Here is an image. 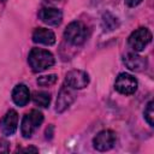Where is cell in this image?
Returning a JSON list of instances; mask_svg holds the SVG:
<instances>
[{
    "label": "cell",
    "mask_w": 154,
    "mask_h": 154,
    "mask_svg": "<svg viewBox=\"0 0 154 154\" xmlns=\"http://www.w3.org/2000/svg\"><path fill=\"white\" fill-rule=\"evenodd\" d=\"M28 63L34 72H42L54 65V57L42 48H32L28 55Z\"/></svg>",
    "instance_id": "6da1fadb"
},
{
    "label": "cell",
    "mask_w": 154,
    "mask_h": 154,
    "mask_svg": "<svg viewBox=\"0 0 154 154\" xmlns=\"http://www.w3.org/2000/svg\"><path fill=\"white\" fill-rule=\"evenodd\" d=\"M42 122H43V114L37 109H31L29 113L24 114L20 124V132L23 137L24 138L31 137V135L42 124Z\"/></svg>",
    "instance_id": "7a4b0ae2"
},
{
    "label": "cell",
    "mask_w": 154,
    "mask_h": 154,
    "mask_svg": "<svg viewBox=\"0 0 154 154\" xmlns=\"http://www.w3.org/2000/svg\"><path fill=\"white\" fill-rule=\"evenodd\" d=\"M64 37L67 42H70L73 46H79L82 45L85 38H87V28L85 25L79 22V20H75L71 22L65 31H64Z\"/></svg>",
    "instance_id": "3957f363"
},
{
    "label": "cell",
    "mask_w": 154,
    "mask_h": 154,
    "mask_svg": "<svg viewBox=\"0 0 154 154\" xmlns=\"http://www.w3.org/2000/svg\"><path fill=\"white\" fill-rule=\"evenodd\" d=\"M150 41H152V32L147 28H138L137 30L132 31L128 38L129 46L135 52L143 51L147 47V45L150 43Z\"/></svg>",
    "instance_id": "277c9868"
},
{
    "label": "cell",
    "mask_w": 154,
    "mask_h": 154,
    "mask_svg": "<svg viewBox=\"0 0 154 154\" xmlns=\"http://www.w3.org/2000/svg\"><path fill=\"white\" fill-rule=\"evenodd\" d=\"M114 88L118 93L123 95H131L137 90V81L134 76L122 72L116 78Z\"/></svg>",
    "instance_id": "5b68a950"
},
{
    "label": "cell",
    "mask_w": 154,
    "mask_h": 154,
    "mask_svg": "<svg viewBox=\"0 0 154 154\" xmlns=\"http://www.w3.org/2000/svg\"><path fill=\"white\" fill-rule=\"evenodd\" d=\"M117 141V136L116 132L112 130H102L100 131L93 140V144L94 148L99 152H106L113 148V146L116 144Z\"/></svg>",
    "instance_id": "8992f818"
},
{
    "label": "cell",
    "mask_w": 154,
    "mask_h": 154,
    "mask_svg": "<svg viewBox=\"0 0 154 154\" xmlns=\"http://www.w3.org/2000/svg\"><path fill=\"white\" fill-rule=\"evenodd\" d=\"M76 99V93H75V89L64 84L60 90H59V94H58V97H57V102H55V111L58 113H61L64 111H66L71 105L72 102L75 101Z\"/></svg>",
    "instance_id": "52a82bcc"
},
{
    "label": "cell",
    "mask_w": 154,
    "mask_h": 154,
    "mask_svg": "<svg viewBox=\"0 0 154 154\" xmlns=\"http://www.w3.org/2000/svg\"><path fill=\"white\" fill-rule=\"evenodd\" d=\"M65 84L73 89H83L89 84V75L82 70H71L65 76Z\"/></svg>",
    "instance_id": "ba28073f"
},
{
    "label": "cell",
    "mask_w": 154,
    "mask_h": 154,
    "mask_svg": "<svg viewBox=\"0 0 154 154\" xmlns=\"http://www.w3.org/2000/svg\"><path fill=\"white\" fill-rule=\"evenodd\" d=\"M18 125V113L14 109H10L0 120V130L4 135L11 136L16 132Z\"/></svg>",
    "instance_id": "9c48e42d"
},
{
    "label": "cell",
    "mask_w": 154,
    "mask_h": 154,
    "mask_svg": "<svg viewBox=\"0 0 154 154\" xmlns=\"http://www.w3.org/2000/svg\"><path fill=\"white\" fill-rule=\"evenodd\" d=\"M38 18L48 25H59L63 20V13L55 7H43L38 11Z\"/></svg>",
    "instance_id": "30bf717a"
},
{
    "label": "cell",
    "mask_w": 154,
    "mask_h": 154,
    "mask_svg": "<svg viewBox=\"0 0 154 154\" xmlns=\"http://www.w3.org/2000/svg\"><path fill=\"white\" fill-rule=\"evenodd\" d=\"M123 63L125 64V66L131 70V71H136V72H140V71H143L147 69V59L136 54V53H126L124 57H123Z\"/></svg>",
    "instance_id": "8fae6325"
},
{
    "label": "cell",
    "mask_w": 154,
    "mask_h": 154,
    "mask_svg": "<svg viewBox=\"0 0 154 154\" xmlns=\"http://www.w3.org/2000/svg\"><path fill=\"white\" fill-rule=\"evenodd\" d=\"M32 41L35 43H41L46 46H52L55 43V35L52 30L46 28H36L32 32Z\"/></svg>",
    "instance_id": "7c38bea8"
},
{
    "label": "cell",
    "mask_w": 154,
    "mask_h": 154,
    "mask_svg": "<svg viewBox=\"0 0 154 154\" xmlns=\"http://www.w3.org/2000/svg\"><path fill=\"white\" fill-rule=\"evenodd\" d=\"M12 100L17 106H25L30 100V93L25 84L19 83L12 90Z\"/></svg>",
    "instance_id": "4fadbf2b"
},
{
    "label": "cell",
    "mask_w": 154,
    "mask_h": 154,
    "mask_svg": "<svg viewBox=\"0 0 154 154\" xmlns=\"http://www.w3.org/2000/svg\"><path fill=\"white\" fill-rule=\"evenodd\" d=\"M101 23H102V28H103L105 31H112V30L117 29L118 25H119V22H118V19H117V17H114V16L111 14L109 12L103 13Z\"/></svg>",
    "instance_id": "5bb4252c"
},
{
    "label": "cell",
    "mask_w": 154,
    "mask_h": 154,
    "mask_svg": "<svg viewBox=\"0 0 154 154\" xmlns=\"http://www.w3.org/2000/svg\"><path fill=\"white\" fill-rule=\"evenodd\" d=\"M32 100L35 105L46 108L51 103V94L47 91H35L32 95Z\"/></svg>",
    "instance_id": "9a60e30c"
},
{
    "label": "cell",
    "mask_w": 154,
    "mask_h": 154,
    "mask_svg": "<svg viewBox=\"0 0 154 154\" xmlns=\"http://www.w3.org/2000/svg\"><path fill=\"white\" fill-rule=\"evenodd\" d=\"M153 106H154V102H153V101H149V102L147 103L146 108H144V112H143L144 119H146V122H147L150 126L154 125V109H153Z\"/></svg>",
    "instance_id": "2e32d148"
},
{
    "label": "cell",
    "mask_w": 154,
    "mask_h": 154,
    "mask_svg": "<svg viewBox=\"0 0 154 154\" xmlns=\"http://www.w3.org/2000/svg\"><path fill=\"white\" fill-rule=\"evenodd\" d=\"M57 82V75H46L37 78V84L41 87H49Z\"/></svg>",
    "instance_id": "e0dca14e"
},
{
    "label": "cell",
    "mask_w": 154,
    "mask_h": 154,
    "mask_svg": "<svg viewBox=\"0 0 154 154\" xmlns=\"http://www.w3.org/2000/svg\"><path fill=\"white\" fill-rule=\"evenodd\" d=\"M10 152V143L5 140H0V153H8Z\"/></svg>",
    "instance_id": "ac0fdd59"
},
{
    "label": "cell",
    "mask_w": 154,
    "mask_h": 154,
    "mask_svg": "<svg viewBox=\"0 0 154 154\" xmlns=\"http://www.w3.org/2000/svg\"><path fill=\"white\" fill-rule=\"evenodd\" d=\"M142 2V0H125V4L129 7H136L137 5H140Z\"/></svg>",
    "instance_id": "d6986e66"
},
{
    "label": "cell",
    "mask_w": 154,
    "mask_h": 154,
    "mask_svg": "<svg viewBox=\"0 0 154 154\" xmlns=\"http://www.w3.org/2000/svg\"><path fill=\"white\" fill-rule=\"evenodd\" d=\"M17 152H34V153H37L38 149L35 148V147H26V148H22V149H17Z\"/></svg>",
    "instance_id": "ffe728a7"
},
{
    "label": "cell",
    "mask_w": 154,
    "mask_h": 154,
    "mask_svg": "<svg viewBox=\"0 0 154 154\" xmlns=\"http://www.w3.org/2000/svg\"><path fill=\"white\" fill-rule=\"evenodd\" d=\"M53 126L52 125H49L48 128H47V130H46V138H48V140H51L52 137H53Z\"/></svg>",
    "instance_id": "44dd1931"
},
{
    "label": "cell",
    "mask_w": 154,
    "mask_h": 154,
    "mask_svg": "<svg viewBox=\"0 0 154 154\" xmlns=\"http://www.w3.org/2000/svg\"><path fill=\"white\" fill-rule=\"evenodd\" d=\"M1 1H2V2H5V1H6V0H1Z\"/></svg>",
    "instance_id": "7402d4cb"
}]
</instances>
